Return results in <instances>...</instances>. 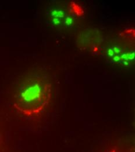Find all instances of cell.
Instances as JSON below:
<instances>
[{
	"instance_id": "6da1fadb",
	"label": "cell",
	"mask_w": 135,
	"mask_h": 152,
	"mask_svg": "<svg viewBox=\"0 0 135 152\" xmlns=\"http://www.w3.org/2000/svg\"><path fill=\"white\" fill-rule=\"evenodd\" d=\"M51 83L41 73L26 75L18 85L14 95V105L22 114L34 117L47 107L51 98Z\"/></svg>"
},
{
	"instance_id": "3957f363",
	"label": "cell",
	"mask_w": 135,
	"mask_h": 152,
	"mask_svg": "<svg viewBox=\"0 0 135 152\" xmlns=\"http://www.w3.org/2000/svg\"><path fill=\"white\" fill-rule=\"evenodd\" d=\"M82 12V9L75 4L58 3L49 7L48 16L51 25L61 29L73 26L76 16H79Z\"/></svg>"
},
{
	"instance_id": "7a4b0ae2",
	"label": "cell",
	"mask_w": 135,
	"mask_h": 152,
	"mask_svg": "<svg viewBox=\"0 0 135 152\" xmlns=\"http://www.w3.org/2000/svg\"><path fill=\"white\" fill-rule=\"evenodd\" d=\"M132 40L128 34L112 39L103 47L104 55L115 63L127 66L132 64L134 57V42Z\"/></svg>"
}]
</instances>
